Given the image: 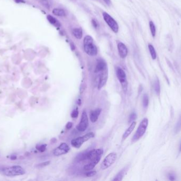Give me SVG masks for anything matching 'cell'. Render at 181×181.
<instances>
[{
	"label": "cell",
	"instance_id": "cell-6",
	"mask_svg": "<svg viewBox=\"0 0 181 181\" xmlns=\"http://www.w3.org/2000/svg\"><path fill=\"white\" fill-rule=\"evenodd\" d=\"M116 75L119 82H120L123 92H126L128 89V82L126 73L123 69L118 67L116 69Z\"/></svg>",
	"mask_w": 181,
	"mask_h": 181
},
{
	"label": "cell",
	"instance_id": "cell-34",
	"mask_svg": "<svg viewBox=\"0 0 181 181\" xmlns=\"http://www.w3.org/2000/svg\"><path fill=\"white\" fill-rule=\"evenodd\" d=\"M104 2L106 3L107 5H110L111 4V1L110 0H103Z\"/></svg>",
	"mask_w": 181,
	"mask_h": 181
},
{
	"label": "cell",
	"instance_id": "cell-24",
	"mask_svg": "<svg viewBox=\"0 0 181 181\" xmlns=\"http://www.w3.org/2000/svg\"><path fill=\"white\" fill-rule=\"evenodd\" d=\"M125 169H122V171H121L118 174L115 176V177L113 179V181H121V180H122L124 174H125Z\"/></svg>",
	"mask_w": 181,
	"mask_h": 181
},
{
	"label": "cell",
	"instance_id": "cell-18",
	"mask_svg": "<svg viewBox=\"0 0 181 181\" xmlns=\"http://www.w3.org/2000/svg\"><path fill=\"white\" fill-rule=\"evenodd\" d=\"M72 33L76 38L80 39L82 38L83 31L81 28H74L73 30Z\"/></svg>",
	"mask_w": 181,
	"mask_h": 181
},
{
	"label": "cell",
	"instance_id": "cell-25",
	"mask_svg": "<svg viewBox=\"0 0 181 181\" xmlns=\"http://www.w3.org/2000/svg\"><path fill=\"white\" fill-rule=\"evenodd\" d=\"M148 104H149V97L147 94H144L143 96V106L146 109L148 106Z\"/></svg>",
	"mask_w": 181,
	"mask_h": 181
},
{
	"label": "cell",
	"instance_id": "cell-3",
	"mask_svg": "<svg viewBox=\"0 0 181 181\" xmlns=\"http://www.w3.org/2000/svg\"><path fill=\"white\" fill-rule=\"evenodd\" d=\"M148 125V118H145L143 119L141 122H140L139 126L136 132L135 135L133 137V142L135 143L139 140L140 138L143 137L144 134L146 132L147 128Z\"/></svg>",
	"mask_w": 181,
	"mask_h": 181
},
{
	"label": "cell",
	"instance_id": "cell-31",
	"mask_svg": "<svg viewBox=\"0 0 181 181\" xmlns=\"http://www.w3.org/2000/svg\"><path fill=\"white\" fill-rule=\"evenodd\" d=\"M96 174H97V171H90L86 173L85 174V175L86 176H87V177H92V176H94Z\"/></svg>",
	"mask_w": 181,
	"mask_h": 181
},
{
	"label": "cell",
	"instance_id": "cell-37",
	"mask_svg": "<svg viewBox=\"0 0 181 181\" xmlns=\"http://www.w3.org/2000/svg\"><path fill=\"white\" fill-rule=\"evenodd\" d=\"M41 1H43L45 4H46V3H48V2H49V0H41Z\"/></svg>",
	"mask_w": 181,
	"mask_h": 181
},
{
	"label": "cell",
	"instance_id": "cell-33",
	"mask_svg": "<svg viewBox=\"0 0 181 181\" xmlns=\"http://www.w3.org/2000/svg\"><path fill=\"white\" fill-rule=\"evenodd\" d=\"M92 24H93V26H94V28H97V27H99L98 23L94 19H92Z\"/></svg>",
	"mask_w": 181,
	"mask_h": 181
},
{
	"label": "cell",
	"instance_id": "cell-22",
	"mask_svg": "<svg viewBox=\"0 0 181 181\" xmlns=\"http://www.w3.org/2000/svg\"><path fill=\"white\" fill-rule=\"evenodd\" d=\"M181 131V114L179 118V120L177 122L175 128H174V133L175 134L179 133Z\"/></svg>",
	"mask_w": 181,
	"mask_h": 181
},
{
	"label": "cell",
	"instance_id": "cell-30",
	"mask_svg": "<svg viewBox=\"0 0 181 181\" xmlns=\"http://www.w3.org/2000/svg\"><path fill=\"white\" fill-rule=\"evenodd\" d=\"M78 115V111L77 109L74 110L71 113V117L72 118H77Z\"/></svg>",
	"mask_w": 181,
	"mask_h": 181
},
{
	"label": "cell",
	"instance_id": "cell-8",
	"mask_svg": "<svg viewBox=\"0 0 181 181\" xmlns=\"http://www.w3.org/2000/svg\"><path fill=\"white\" fill-rule=\"evenodd\" d=\"M103 17L105 21L108 24L114 33H117L119 30V25L116 20L114 19L110 15H109L108 13L106 12L103 13Z\"/></svg>",
	"mask_w": 181,
	"mask_h": 181
},
{
	"label": "cell",
	"instance_id": "cell-14",
	"mask_svg": "<svg viewBox=\"0 0 181 181\" xmlns=\"http://www.w3.org/2000/svg\"><path fill=\"white\" fill-rule=\"evenodd\" d=\"M101 111L102 109H97L95 110L91 111L89 117H90V120L92 123H95L97 121L99 116H100V114L101 113Z\"/></svg>",
	"mask_w": 181,
	"mask_h": 181
},
{
	"label": "cell",
	"instance_id": "cell-4",
	"mask_svg": "<svg viewBox=\"0 0 181 181\" xmlns=\"http://www.w3.org/2000/svg\"><path fill=\"white\" fill-rule=\"evenodd\" d=\"M94 135L95 134L93 132H89L82 137L75 138L71 141V145L72 147L75 148H80L85 142L87 141L91 138H93Z\"/></svg>",
	"mask_w": 181,
	"mask_h": 181
},
{
	"label": "cell",
	"instance_id": "cell-13",
	"mask_svg": "<svg viewBox=\"0 0 181 181\" xmlns=\"http://www.w3.org/2000/svg\"><path fill=\"white\" fill-rule=\"evenodd\" d=\"M118 49L119 55L121 58H126L128 55V49L124 44L120 42L118 44Z\"/></svg>",
	"mask_w": 181,
	"mask_h": 181
},
{
	"label": "cell",
	"instance_id": "cell-19",
	"mask_svg": "<svg viewBox=\"0 0 181 181\" xmlns=\"http://www.w3.org/2000/svg\"><path fill=\"white\" fill-rule=\"evenodd\" d=\"M52 12L53 15L57 16L65 17L66 16L65 11L62 9H58V8L53 9Z\"/></svg>",
	"mask_w": 181,
	"mask_h": 181
},
{
	"label": "cell",
	"instance_id": "cell-38",
	"mask_svg": "<svg viewBox=\"0 0 181 181\" xmlns=\"http://www.w3.org/2000/svg\"><path fill=\"white\" fill-rule=\"evenodd\" d=\"M179 151H180V152H181V143H180V147H179Z\"/></svg>",
	"mask_w": 181,
	"mask_h": 181
},
{
	"label": "cell",
	"instance_id": "cell-7",
	"mask_svg": "<svg viewBox=\"0 0 181 181\" xmlns=\"http://www.w3.org/2000/svg\"><path fill=\"white\" fill-rule=\"evenodd\" d=\"M117 159V154L115 152H111L105 157L101 164V168L102 170L107 169L111 166L116 162Z\"/></svg>",
	"mask_w": 181,
	"mask_h": 181
},
{
	"label": "cell",
	"instance_id": "cell-27",
	"mask_svg": "<svg viewBox=\"0 0 181 181\" xmlns=\"http://www.w3.org/2000/svg\"><path fill=\"white\" fill-rule=\"evenodd\" d=\"M46 145H41L37 146V149L40 152H44L46 149Z\"/></svg>",
	"mask_w": 181,
	"mask_h": 181
},
{
	"label": "cell",
	"instance_id": "cell-16",
	"mask_svg": "<svg viewBox=\"0 0 181 181\" xmlns=\"http://www.w3.org/2000/svg\"><path fill=\"white\" fill-rule=\"evenodd\" d=\"M99 162H100L99 160H94V161L90 162L88 164L85 165L84 167V169L85 171H91L98 164Z\"/></svg>",
	"mask_w": 181,
	"mask_h": 181
},
{
	"label": "cell",
	"instance_id": "cell-35",
	"mask_svg": "<svg viewBox=\"0 0 181 181\" xmlns=\"http://www.w3.org/2000/svg\"><path fill=\"white\" fill-rule=\"evenodd\" d=\"M15 2L19 3H24L25 1L24 0H15Z\"/></svg>",
	"mask_w": 181,
	"mask_h": 181
},
{
	"label": "cell",
	"instance_id": "cell-10",
	"mask_svg": "<svg viewBox=\"0 0 181 181\" xmlns=\"http://www.w3.org/2000/svg\"><path fill=\"white\" fill-rule=\"evenodd\" d=\"M70 148L68 145L65 143H61L58 147L56 148L53 150V154L56 156H59L63 154H66L69 152Z\"/></svg>",
	"mask_w": 181,
	"mask_h": 181
},
{
	"label": "cell",
	"instance_id": "cell-17",
	"mask_svg": "<svg viewBox=\"0 0 181 181\" xmlns=\"http://www.w3.org/2000/svg\"><path fill=\"white\" fill-rule=\"evenodd\" d=\"M47 20H48V21L51 23V24L55 26V27H60V22L58 21V20L56 19L55 18H54L51 15H48L47 17Z\"/></svg>",
	"mask_w": 181,
	"mask_h": 181
},
{
	"label": "cell",
	"instance_id": "cell-5",
	"mask_svg": "<svg viewBox=\"0 0 181 181\" xmlns=\"http://www.w3.org/2000/svg\"><path fill=\"white\" fill-rule=\"evenodd\" d=\"M103 151L101 149H93L84 154V160H89L90 162L100 160Z\"/></svg>",
	"mask_w": 181,
	"mask_h": 181
},
{
	"label": "cell",
	"instance_id": "cell-32",
	"mask_svg": "<svg viewBox=\"0 0 181 181\" xmlns=\"http://www.w3.org/2000/svg\"><path fill=\"white\" fill-rule=\"evenodd\" d=\"M73 126V123L72 122H68L67 124H66V129H67V130H70V129Z\"/></svg>",
	"mask_w": 181,
	"mask_h": 181
},
{
	"label": "cell",
	"instance_id": "cell-20",
	"mask_svg": "<svg viewBox=\"0 0 181 181\" xmlns=\"http://www.w3.org/2000/svg\"><path fill=\"white\" fill-rule=\"evenodd\" d=\"M154 89L155 93L156 95L159 96L160 92V82H159L158 79H156V80L155 81L154 84Z\"/></svg>",
	"mask_w": 181,
	"mask_h": 181
},
{
	"label": "cell",
	"instance_id": "cell-1",
	"mask_svg": "<svg viewBox=\"0 0 181 181\" xmlns=\"http://www.w3.org/2000/svg\"><path fill=\"white\" fill-rule=\"evenodd\" d=\"M84 49L86 53L89 55H97V48L94 44V40L92 37L87 35L84 39Z\"/></svg>",
	"mask_w": 181,
	"mask_h": 181
},
{
	"label": "cell",
	"instance_id": "cell-9",
	"mask_svg": "<svg viewBox=\"0 0 181 181\" xmlns=\"http://www.w3.org/2000/svg\"><path fill=\"white\" fill-rule=\"evenodd\" d=\"M89 119L87 117V113L84 110L83 112L82 117L81 119L80 122L77 126L76 129L77 130L80 132H84L87 129L89 126Z\"/></svg>",
	"mask_w": 181,
	"mask_h": 181
},
{
	"label": "cell",
	"instance_id": "cell-23",
	"mask_svg": "<svg viewBox=\"0 0 181 181\" xmlns=\"http://www.w3.org/2000/svg\"><path fill=\"white\" fill-rule=\"evenodd\" d=\"M149 27L151 34L152 35V36L153 37H155L156 36V27L155 25L154 22L152 21H150L149 22Z\"/></svg>",
	"mask_w": 181,
	"mask_h": 181
},
{
	"label": "cell",
	"instance_id": "cell-11",
	"mask_svg": "<svg viewBox=\"0 0 181 181\" xmlns=\"http://www.w3.org/2000/svg\"><path fill=\"white\" fill-rule=\"evenodd\" d=\"M99 73L100 74V77H99V83H98L97 88H98V89L100 90L102 87H104L107 82L108 78V69Z\"/></svg>",
	"mask_w": 181,
	"mask_h": 181
},
{
	"label": "cell",
	"instance_id": "cell-15",
	"mask_svg": "<svg viewBox=\"0 0 181 181\" xmlns=\"http://www.w3.org/2000/svg\"><path fill=\"white\" fill-rule=\"evenodd\" d=\"M136 126V122L135 121H133L131 123L130 126H129V127L126 130V131L125 132V133H123V135H122L123 140H125L127 138H128L129 135H130L131 133H132L133 130H134Z\"/></svg>",
	"mask_w": 181,
	"mask_h": 181
},
{
	"label": "cell",
	"instance_id": "cell-36",
	"mask_svg": "<svg viewBox=\"0 0 181 181\" xmlns=\"http://www.w3.org/2000/svg\"><path fill=\"white\" fill-rule=\"evenodd\" d=\"M10 158H11V160H15L16 158H17V156H11V157H10Z\"/></svg>",
	"mask_w": 181,
	"mask_h": 181
},
{
	"label": "cell",
	"instance_id": "cell-26",
	"mask_svg": "<svg viewBox=\"0 0 181 181\" xmlns=\"http://www.w3.org/2000/svg\"><path fill=\"white\" fill-rule=\"evenodd\" d=\"M137 114L136 113H132L129 117V123H132L133 121H135L136 119L137 118Z\"/></svg>",
	"mask_w": 181,
	"mask_h": 181
},
{
	"label": "cell",
	"instance_id": "cell-29",
	"mask_svg": "<svg viewBox=\"0 0 181 181\" xmlns=\"http://www.w3.org/2000/svg\"><path fill=\"white\" fill-rule=\"evenodd\" d=\"M168 178L170 181H174L176 180V176L173 173H169L168 175Z\"/></svg>",
	"mask_w": 181,
	"mask_h": 181
},
{
	"label": "cell",
	"instance_id": "cell-12",
	"mask_svg": "<svg viewBox=\"0 0 181 181\" xmlns=\"http://www.w3.org/2000/svg\"><path fill=\"white\" fill-rule=\"evenodd\" d=\"M107 68V64L106 61L103 59H99L97 61V65L95 68V73H99L104 71Z\"/></svg>",
	"mask_w": 181,
	"mask_h": 181
},
{
	"label": "cell",
	"instance_id": "cell-28",
	"mask_svg": "<svg viewBox=\"0 0 181 181\" xmlns=\"http://www.w3.org/2000/svg\"><path fill=\"white\" fill-rule=\"evenodd\" d=\"M50 164V161H47V162H44V163H42L41 164H39L37 165V167H38V168H43L44 167L46 166L47 165H48Z\"/></svg>",
	"mask_w": 181,
	"mask_h": 181
},
{
	"label": "cell",
	"instance_id": "cell-2",
	"mask_svg": "<svg viewBox=\"0 0 181 181\" xmlns=\"http://www.w3.org/2000/svg\"><path fill=\"white\" fill-rule=\"evenodd\" d=\"M1 171L2 172L3 174L7 176L22 175L26 173V171L22 167L18 165L3 168Z\"/></svg>",
	"mask_w": 181,
	"mask_h": 181
},
{
	"label": "cell",
	"instance_id": "cell-21",
	"mask_svg": "<svg viewBox=\"0 0 181 181\" xmlns=\"http://www.w3.org/2000/svg\"><path fill=\"white\" fill-rule=\"evenodd\" d=\"M148 48H149L150 54L152 59L155 60L157 58V54H156V52L155 51L154 46H152V45H151V44H149L148 45Z\"/></svg>",
	"mask_w": 181,
	"mask_h": 181
}]
</instances>
